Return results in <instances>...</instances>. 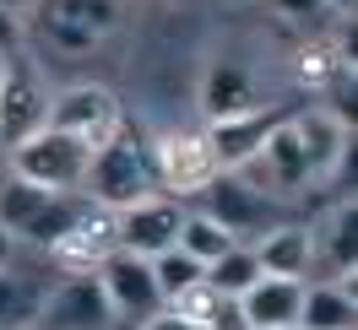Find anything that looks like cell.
Wrapping results in <instances>:
<instances>
[{
  "label": "cell",
  "instance_id": "obj_15",
  "mask_svg": "<svg viewBox=\"0 0 358 330\" xmlns=\"http://www.w3.org/2000/svg\"><path fill=\"white\" fill-rule=\"evenodd\" d=\"M196 98H201V114H206V119H228V114L255 109V103H261V87H255V70H250V66L217 54V60H206Z\"/></svg>",
  "mask_w": 358,
  "mask_h": 330
},
{
  "label": "cell",
  "instance_id": "obj_20",
  "mask_svg": "<svg viewBox=\"0 0 358 330\" xmlns=\"http://www.w3.org/2000/svg\"><path fill=\"white\" fill-rule=\"evenodd\" d=\"M44 292L33 276H22L17 265H0V330H22L38 325V308H44Z\"/></svg>",
  "mask_w": 358,
  "mask_h": 330
},
{
  "label": "cell",
  "instance_id": "obj_7",
  "mask_svg": "<svg viewBox=\"0 0 358 330\" xmlns=\"http://www.w3.org/2000/svg\"><path fill=\"white\" fill-rule=\"evenodd\" d=\"M288 130L299 141V152L310 163V179L326 184V179L342 174L348 163V147H353V130H348V114H336L331 103H310V109L288 114Z\"/></svg>",
  "mask_w": 358,
  "mask_h": 330
},
{
  "label": "cell",
  "instance_id": "obj_2",
  "mask_svg": "<svg viewBox=\"0 0 358 330\" xmlns=\"http://www.w3.org/2000/svg\"><path fill=\"white\" fill-rule=\"evenodd\" d=\"M87 163H92V147L55 130V125H38L27 141L11 147V174L38 184V190H55V195H82Z\"/></svg>",
  "mask_w": 358,
  "mask_h": 330
},
{
  "label": "cell",
  "instance_id": "obj_5",
  "mask_svg": "<svg viewBox=\"0 0 358 330\" xmlns=\"http://www.w3.org/2000/svg\"><path fill=\"white\" fill-rule=\"evenodd\" d=\"M55 130L76 135V141H87V147H103L120 125H125V109H120V98H114L103 82H71L49 98V119Z\"/></svg>",
  "mask_w": 358,
  "mask_h": 330
},
{
  "label": "cell",
  "instance_id": "obj_29",
  "mask_svg": "<svg viewBox=\"0 0 358 330\" xmlns=\"http://www.w3.org/2000/svg\"><path fill=\"white\" fill-rule=\"evenodd\" d=\"M33 6H38V0H0V11H11V17H27Z\"/></svg>",
  "mask_w": 358,
  "mask_h": 330
},
{
  "label": "cell",
  "instance_id": "obj_3",
  "mask_svg": "<svg viewBox=\"0 0 358 330\" xmlns=\"http://www.w3.org/2000/svg\"><path fill=\"white\" fill-rule=\"evenodd\" d=\"M38 38L66 60H82L125 22V0H38Z\"/></svg>",
  "mask_w": 358,
  "mask_h": 330
},
{
  "label": "cell",
  "instance_id": "obj_10",
  "mask_svg": "<svg viewBox=\"0 0 358 330\" xmlns=\"http://www.w3.org/2000/svg\"><path fill=\"white\" fill-rule=\"evenodd\" d=\"M109 325H114V308L103 298L98 276H60L44 292L33 330H109Z\"/></svg>",
  "mask_w": 358,
  "mask_h": 330
},
{
  "label": "cell",
  "instance_id": "obj_11",
  "mask_svg": "<svg viewBox=\"0 0 358 330\" xmlns=\"http://www.w3.org/2000/svg\"><path fill=\"white\" fill-rule=\"evenodd\" d=\"M234 174H245L261 195H271V200H282V195H304L315 179H310V163H304V152H299V141H293V130H288V119L271 130V141L261 147V152L250 157V163H239Z\"/></svg>",
  "mask_w": 358,
  "mask_h": 330
},
{
  "label": "cell",
  "instance_id": "obj_1",
  "mask_svg": "<svg viewBox=\"0 0 358 330\" xmlns=\"http://www.w3.org/2000/svg\"><path fill=\"white\" fill-rule=\"evenodd\" d=\"M152 157H147V141L131 130V125H120V130L103 141V147H92V163H87V179H82V195L98 200V206H131V200L152 195Z\"/></svg>",
  "mask_w": 358,
  "mask_h": 330
},
{
  "label": "cell",
  "instance_id": "obj_22",
  "mask_svg": "<svg viewBox=\"0 0 358 330\" xmlns=\"http://www.w3.org/2000/svg\"><path fill=\"white\" fill-rule=\"evenodd\" d=\"M234 233H228L223 222H212L206 211H185V222H179V239H174V249H185V255H196L201 265H212L217 255H228L234 249Z\"/></svg>",
  "mask_w": 358,
  "mask_h": 330
},
{
  "label": "cell",
  "instance_id": "obj_35",
  "mask_svg": "<svg viewBox=\"0 0 358 330\" xmlns=\"http://www.w3.org/2000/svg\"><path fill=\"white\" fill-rule=\"evenodd\" d=\"M0 66H6V60H0Z\"/></svg>",
  "mask_w": 358,
  "mask_h": 330
},
{
  "label": "cell",
  "instance_id": "obj_9",
  "mask_svg": "<svg viewBox=\"0 0 358 330\" xmlns=\"http://www.w3.org/2000/svg\"><path fill=\"white\" fill-rule=\"evenodd\" d=\"M44 119H49V87L38 82V70L27 60H6L0 66V147L11 152Z\"/></svg>",
  "mask_w": 358,
  "mask_h": 330
},
{
  "label": "cell",
  "instance_id": "obj_28",
  "mask_svg": "<svg viewBox=\"0 0 358 330\" xmlns=\"http://www.w3.org/2000/svg\"><path fill=\"white\" fill-rule=\"evenodd\" d=\"M136 330H201V325H190V320L174 314V308H152L147 320H136Z\"/></svg>",
  "mask_w": 358,
  "mask_h": 330
},
{
  "label": "cell",
  "instance_id": "obj_25",
  "mask_svg": "<svg viewBox=\"0 0 358 330\" xmlns=\"http://www.w3.org/2000/svg\"><path fill=\"white\" fill-rule=\"evenodd\" d=\"M201 330H250L245 303H239L234 292H217V303H212V314L201 320Z\"/></svg>",
  "mask_w": 358,
  "mask_h": 330
},
{
  "label": "cell",
  "instance_id": "obj_23",
  "mask_svg": "<svg viewBox=\"0 0 358 330\" xmlns=\"http://www.w3.org/2000/svg\"><path fill=\"white\" fill-rule=\"evenodd\" d=\"M152 282H157V298L169 303L174 292H185V287L206 282V265L196 260V255H185V249H163V255H152Z\"/></svg>",
  "mask_w": 358,
  "mask_h": 330
},
{
  "label": "cell",
  "instance_id": "obj_33",
  "mask_svg": "<svg viewBox=\"0 0 358 330\" xmlns=\"http://www.w3.org/2000/svg\"><path fill=\"white\" fill-rule=\"evenodd\" d=\"M282 330H299V325H282Z\"/></svg>",
  "mask_w": 358,
  "mask_h": 330
},
{
  "label": "cell",
  "instance_id": "obj_6",
  "mask_svg": "<svg viewBox=\"0 0 358 330\" xmlns=\"http://www.w3.org/2000/svg\"><path fill=\"white\" fill-rule=\"evenodd\" d=\"M179 222H185V206H179L174 195L152 190V195H141V200H131V206L114 211V249L152 260V255H163V249H174Z\"/></svg>",
  "mask_w": 358,
  "mask_h": 330
},
{
  "label": "cell",
  "instance_id": "obj_17",
  "mask_svg": "<svg viewBox=\"0 0 358 330\" xmlns=\"http://www.w3.org/2000/svg\"><path fill=\"white\" fill-rule=\"evenodd\" d=\"M353 325H358V276L304 282L299 330H353Z\"/></svg>",
  "mask_w": 358,
  "mask_h": 330
},
{
  "label": "cell",
  "instance_id": "obj_32",
  "mask_svg": "<svg viewBox=\"0 0 358 330\" xmlns=\"http://www.w3.org/2000/svg\"><path fill=\"white\" fill-rule=\"evenodd\" d=\"M223 6H245V0H223Z\"/></svg>",
  "mask_w": 358,
  "mask_h": 330
},
{
  "label": "cell",
  "instance_id": "obj_34",
  "mask_svg": "<svg viewBox=\"0 0 358 330\" xmlns=\"http://www.w3.org/2000/svg\"><path fill=\"white\" fill-rule=\"evenodd\" d=\"M22 330H33V325H22Z\"/></svg>",
  "mask_w": 358,
  "mask_h": 330
},
{
  "label": "cell",
  "instance_id": "obj_30",
  "mask_svg": "<svg viewBox=\"0 0 358 330\" xmlns=\"http://www.w3.org/2000/svg\"><path fill=\"white\" fill-rule=\"evenodd\" d=\"M11 249H17V239H11L6 227H0V265H11Z\"/></svg>",
  "mask_w": 358,
  "mask_h": 330
},
{
  "label": "cell",
  "instance_id": "obj_19",
  "mask_svg": "<svg viewBox=\"0 0 358 330\" xmlns=\"http://www.w3.org/2000/svg\"><path fill=\"white\" fill-rule=\"evenodd\" d=\"M315 265H326L331 276H358V206L353 200L331 206L326 227L315 233Z\"/></svg>",
  "mask_w": 358,
  "mask_h": 330
},
{
  "label": "cell",
  "instance_id": "obj_27",
  "mask_svg": "<svg viewBox=\"0 0 358 330\" xmlns=\"http://www.w3.org/2000/svg\"><path fill=\"white\" fill-rule=\"evenodd\" d=\"M17 49H22V17L0 11V60H17Z\"/></svg>",
  "mask_w": 358,
  "mask_h": 330
},
{
  "label": "cell",
  "instance_id": "obj_21",
  "mask_svg": "<svg viewBox=\"0 0 358 330\" xmlns=\"http://www.w3.org/2000/svg\"><path fill=\"white\" fill-rule=\"evenodd\" d=\"M49 200H55V190H38V184H27V179L11 174L6 184H0V227H6L11 239H22Z\"/></svg>",
  "mask_w": 358,
  "mask_h": 330
},
{
  "label": "cell",
  "instance_id": "obj_16",
  "mask_svg": "<svg viewBox=\"0 0 358 330\" xmlns=\"http://www.w3.org/2000/svg\"><path fill=\"white\" fill-rule=\"evenodd\" d=\"M250 255L261 265V276H293V282H304L310 265H315V227H299V222L266 227L261 239L250 243Z\"/></svg>",
  "mask_w": 358,
  "mask_h": 330
},
{
  "label": "cell",
  "instance_id": "obj_26",
  "mask_svg": "<svg viewBox=\"0 0 358 330\" xmlns=\"http://www.w3.org/2000/svg\"><path fill=\"white\" fill-rule=\"evenodd\" d=\"M266 6L282 17V22H293V27H315L320 17H331L326 0H266Z\"/></svg>",
  "mask_w": 358,
  "mask_h": 330
},
{
  "label": "cell",
  "instance_id": "obj_4",
  "mask_svg": "<svg viewBox=\"0 0 358 330\" xmlns=\"http://www.w3.org/2000/svg\"><path fill=\"white\" fill-rule=\"evenodd\" d=\"M147 157H152V184L174 200L179 195H201L206 184L223 174V163L212 152L206 130H163L152 147H147Z\"/></svg>",
  "mask_w": 358,
  "mask_h": 330
},
{
  "label": "cell",
  "instance_id": "obj_24",
  "mask_svg": "<svg viewBox=\"0 0 358 330\" xmlns=\"http://www.w3.org/2000/svg\"><path fill=\"white\" fill-rule=\"evenodd\" d=\"M261 276V265H255V255H250V243H234L228 255H217V260L206 265V287H217V292H245L250 282Z\"/></svg>",
  "mask_w": 358,
  "mask_h": 330
},
{
  "label": "cell",
  "instance_id": "obj_8",
  "mask_svg": "<svg viewBox=\"0 0 358 330\" xmlns=\"http://www.w3.org/2000/svg\"><path fill=\"white\" fill-rule=\"evenodd\" d=\"M60 265V276H92L98 265L114 255V211L98 200H82V211L71 217V227L44 249Z\"/></svg>",
  "mask_w": 358,
  "mask_h": 330
},
{
  "label": "cell",
  "instance_id": "obj_13",
  "mask_svg": "<svg viewBox=\"0 0 358 330\" xmlns=\"http://www.w3.org/2000/svg\"><path fill=\"white\" fill-rule=\"evenodd\" d=\"M92 276H98V287H103V298H109L114 320H147L152 308H163V298H157V282H152V265L141 260V255L114 249V255L98 265Z\"/></svg>",
  "mask_w": 358,
  "mask_h": 330
},
{
  "label": "cell",
  "instance_id": "obj_14",
  "mask_svg": "<svg viewBox=\"0 0 358 330\" xmlns=\"http://www.w3.org/2000/svg\"><path fill=\"white\" fill-rule=\"evenodd\" d=\"M201 195H206V217L223 222L234 239L255 233V227L266 222V211H271V195H261V190H255L245 174H234V168H223V174L212 179Z\"/></svg>",
  "mask_w": 358,
  "mask_h": 330
},
{
  "label": "cell",
  "instance_id": "obj_12",
  "mask_svg": "<svg viewBox=\"0 0 358 330\" xmlns=\"http://www.w3.org/2000/svg\"><path fill=\"white\" fill-rule=\"evenodd\" d=\"M288 114H293L288 103H255V109L228 114V119H206V141H212V152H217L223 168H239V163H250V157L266 147L271 130H277Z\"/></svg>",
  "mask_w": 358,
  "mask_h": 330
},
{
  "label": "cell",
  "instance_id": "obj_31",
  "mask_svg": "<svg viewBox=\"0 0 358 330\" xmlns=\"http://www.w3.org/2000/svg\"><path fill=\"white\" fill-rule=\"evenodd\" d=\"M326 11H336V17H353V0H326Z\"/></svg>",
  "mask_w": 358,
  "mask_h": 330
},
{
  "label": "cell",
  "instance_id": "obj_18",
  "mask_svg": "<svg viewBox=\"0 0 358 330\" xmlns=\"http://www.w3.org/2000/svg\"><path fill=\"white\" fill-rule=\"evenodd\" d=\"M239 303H245L250 330H282V325H299L304 282H293V276H255V282L239 292Z\"/></svg>",
  "mask_w": 358,
  "mask_h": 330
}]
</instances>
